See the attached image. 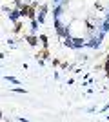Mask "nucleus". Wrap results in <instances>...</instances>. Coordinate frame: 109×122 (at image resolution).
Returning a JSON list of instances; mask_svg holds the SVG:
<instances>
[{"label": "nucleus", "mask_w": 109, "mask_h": 122, "mask_svg": "<svg viewBox=\"0 0 109 122\" xmlns=\"http://www.w3.org/2000/svg\"><path fill=\"white\" fill-rule=\"evenodd\" d=\"M22 16H27V18H35V7L33 5H22Z\"/></svg>", "instance_id": "obj_1"}, {"label": "nucleus", "mask_w": 109, "mask_h": 122, "mask_svg": "<svg viewBox=\"0 0 109 122\" xmlns=\"http://www.w3.org/2000/svg\"><path fill=\"white\" fill-rule=\"evenodd\" d=\"M36 56H38V58H47V56H49V51L44 49V51H40V53H38Z\"/></svg>", "instance_id": "obj_2"}, {"label": "nucleus", "mask_w": 109, "mask_h": 122, "mask_svg": "<svg viewBox=\"0 0 109 122\" xmlns=\"http://www.w3.org/2000/svg\"><path fill=\"white\" fill-rule=\"evenodd\" d=\"M27 40H29L31 46H36V38H35V36H27Z\"/></svg>", "instance_id": "obj_3"}, {"label": "nucleus", "mask_w": 109, "mask_h": 122, "mask_svg": "<svg viewBox=\"0 0 109 122\" xmlns=\"http://www.w3.org/2000/svg\"><path fill=\"white\" fill-rule=\"evenodd\" d=\"M105 71H107V78H109V58L105 60Z\"/></svg>", "instance_id": "obj_4"}, {"label": "nucleus", "mask_w": 109, "mask_h": 122, "mask_svg": "<svg viewBox=\"0 0 109 122\" xmlns=\"http://www.w3.org/2000/svg\"><path fill=\"white\" fill-rule=\"evenodd\" d=\"M20 29H22V24L18 22V24H16V27H15V31H16V33H20Z\"/></svg>", "instance_id": "obj_5"}]
</instances>
